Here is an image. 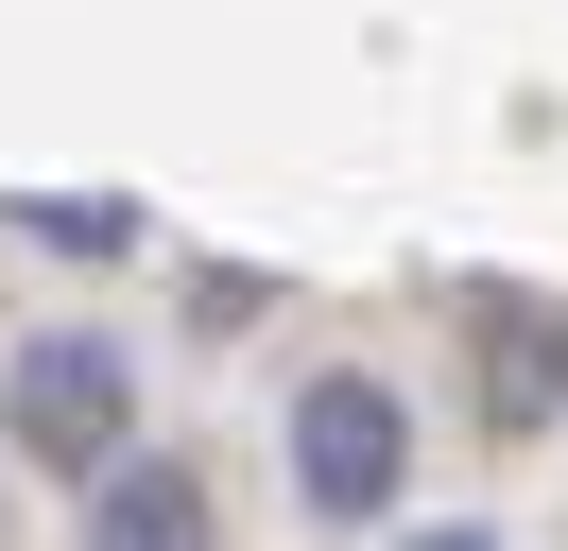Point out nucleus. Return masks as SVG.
<instances>
[{"mask_svg":"<svg viewBox=\"0 0 568 551\" xmlns=\"http://www.w3.org/2000/svg\"><path fill=\"white\" fill-rule=\"evenodd\" d=\"M327 482H345V500L379 482V413H362V397H327Z\"/></svg>","mask_w":568,"mask_h":551,"instance_id":"obj_1","label":"nucleus"}]
</instances>
